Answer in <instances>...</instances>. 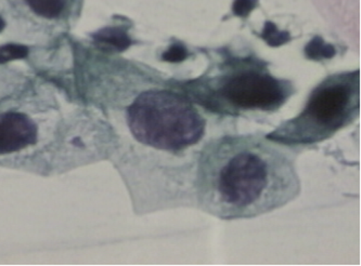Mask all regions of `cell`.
Wrapping results in <instances>:
<instances>
[{
	"instance_id": "cell-1",
	"label": "cell",
	"mask_w": 361,
	"mask_h": 266,
	"mask_svg": "<svg viewBox=\"0 0 361 266\" xmlns=\"http://www.w3.org/2000/svg\"><path fill=\"white\" fill-rule=\"evenodd\" d=\"M199 191L208 212L237 220L286 206L298 197L300 182L292 159L268 139L228 136L203 150Z\"/></svg>"
},
{
	"instance_id": "cell-2",
	"label": "cell",
	"mask_w": 361,
	"mask_h": 266,
	"mask_svg": "<svg viewBox=\"0 0 361 266\" xmlns=\"http://www.w3.org/2000/svg\"><path fill=\"white\" fill-rule=\"evenodd\" d=\"M127 118L137 140L159 150H183L204 134L205 121L199 111L169 91L144 92L130 105Z\"/></svg>"
},
{
	"instance_id": "cell-3",
	"label": "cell",
	"mask_w": 361,
	"mask_h": 266,
	"mask_svg": "<svg viewBox=\"0 0 361 266\" xmlns=\"http://www.w3.org/2000/svg\"><path fill=\"white\" fill-rule=\"evenodd\" d=\"M356 74L337 76L312 92L302 114L267 136L284 146H308L333 136L354 118L358 109Z\"/></svg>"
},
{
	"instance_id": "cell-4",
	"label": "cell",
	"mask_w": 361,
	"mask_h": 266,
	"mask_svg": "<svg viewBox=\"0 0 361 266\" xmlns=\"http://www.w3.org/2000/svg\"><path fill=\"white\" fill-rule=\"evenodd\" d=\"M220 95L240 109L273 111L284 103L288 92L280 80L249 70L228 78Z\"/></svg>"
},
{
	"instance_id": "cell-5",
	"label": "cell",
	"mask_w": 361,
	"mask_h": 266,
	"mask_svg": "<svg viewBox=\"0 0 361 266\" xmlns=\"http://www.w3.org/2000/svg\"><path fill=\"white\" fill-rule=\"evenodd\" d=\"M37 141V126L21 113L0 115V155L19 152Z\"/></svg>"
},
{
	"instance_id": "cell-6",
	"label": "cell",
	"mask_w": 361,
	"mask_h": 266,
	"mask_svg": "<svg viewBox=\"0 0 361 266\" xmlns=\"http://www.w3.org/2000/svg\"><path fill=\"white\" fill-rule=\"evenodd\" d=\"M93 39L97 44L107 48L114 49L118 52L126 50L132 45V40L126 31L121 27H105L100 29L93 35Z\"/></svg>"
},
{
	"instance_id": "cell-7",
	"label": "cell",
	"mask_w": 361,
	"mask_h": 266,
	"mask_svg": "<svg viewBox=\"0 0 361 266\" xmlns=\"http://www.w3.org/2000/svg\"><path fill=\"white\" fill-rule=\"evenodd\" d=\"M36 15L46 19H54L61 15L68 0H25Z\"/></svg>"
},
{
	"instance_id": "cell-8",
	"label": "cell",
	"mask_w": 361,
	"mask_h": 266,
	"mask_svg": "<svg viewBox=\"0 0 361 266\" xmlns=\"http://www.w3.org/2000/svg\"><path fill=\"white\" fill-rule=\"evenodd\" d=\"M306 58L309 60H330L337 54L333 45L327 44L320 36H315L305 47Z\"/></svg>"
},
{
	"instance_id": "cell-9",
	"label": "cell",
	"mask_w": 361,
	"mask_h": 266,
	"mask_svg": "<svg viewBox=\"0 0 361 266\" xmlns=\"http://www.w3.org/2000/svg\"><path fill=\"white\" fill-rule=\"evenodd\" d=\"M261 37L270 47H280L291 40L290 33L280 31L275 23L269 21L265 23Z\"/></svg>"
},
{
	"instance_id": "cell-10",
	"label": "cell",
	"mask_w": 361,
	"mask_h": 266,
	"mask_svg": "<svg viewBox=\"0 0 361 266\" xmlns=\"http://www.w3.org/2000/svg\"><path fill=\"white\" fill-rule=\"evenodd\" d=\"M29 48L22 45L8 44L0 47V64H5L10 61L26 58Z\"/></svg>"
},
{
	"instance_id": "cell-11",
	"label": "cell",
	"mask_w": 361,
	"mask_h": 266,
	"mask_svg": "<svg viewBox=\"0 0 361 266\" xmlns=\"http://www.w3.org/2000/svg\"><path fill=\"white\" fill-rule=\"evenodd\" d=\"M188 56V50L181 44H173L164 52L162 58L169 63L183 62Z\"/></svg>"
},
{
	"instance_id": "cell-12",
	"label": "cell",
	"mask_w": 361,
	"mask_h": 266,
	"mask_svg": "<svg viewBox=\"0 0 361 266\" xmlns=\"http://www.w3.org/2000/svg\"><path fill=\"white\" fill-rule=\"evenodd\" d=\"M257 0H234L232 11L238 17H245L255 9Z\"/></svg>"
},
{
	"instance_id": "cell-13",
	"label": "cell",
	"mask_w": 361,
	"mask_h": 266,
	"mask_svg": "<svg viewBox=\"0 0 361 266\" xmlns=\"http://www.w3.org/2000/svg\"><path fill=\"white\" fill-rule=\"evenodd\" d=\"M6 23L1 17H0V32H3V29H5Z\"/></svg>"
}]
</instances>
